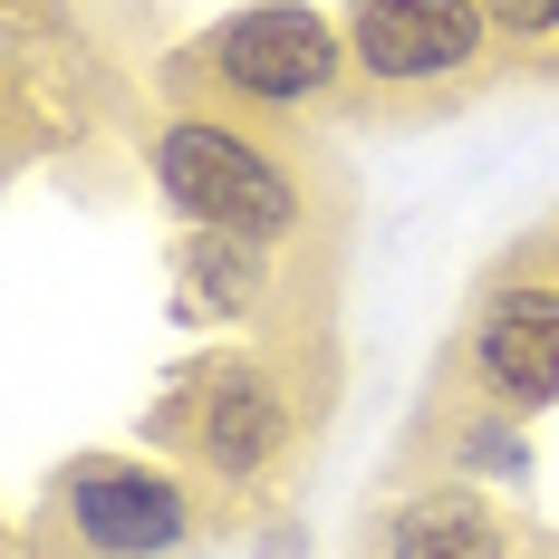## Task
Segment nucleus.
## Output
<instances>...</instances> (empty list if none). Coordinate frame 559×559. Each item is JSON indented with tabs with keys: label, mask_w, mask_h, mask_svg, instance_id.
<instances>
[{
	"label": "nucleus",
	"mask_w": 559,
	"mask_h": 559,
	"mask_svg": "<svg viewBox=\"0 0 559 559\" xmlns=\"http://www.w3.org/2000/svg\"><path fill=\"white\" fill-rule=\"evenodd\" d=\"M145 435L174 463H193L251 521V511H271L289 492V473H309L299 453L319 435V386H309L289 337H241V347H213L193 377H174V395L155 405Z\"/></svg>",
	"instance_id": "obj_1"
},
{
	"label": "nucleus",
	"mask_w": 559,
	"mask_h": 559,
	"mask_svg": "<svg viewBox=\"0 0 559 559\" xmlns=\"http://www.w3.org/2000/svg\"><path fill=\"white\" fill-rule=\"evenodd\" d=\"M241 531V502H223L193 463L155 453H68L39 502L20 511L10 559H203Z\"/></svg>",
	"instance_id": "obj_2"
},
{
	"label": "nucleus",
	"mask_w": 559,
	"mask_h": 559,
	"mask_svg": "<svg viewBox=\"0 0 559 559\" xmlns=\"http://www.w3.org/2000/svg\"><path fill=\"white\" fill-rule=\"evenodd\" d=\"M145 174L193 231H231V241H271L299 251L319 231V174L280 135L271 116L241 107H174L145 145Z\"/></svg>",
	"instance_id": "obj_3"
},
{
	"label": "nucleus",
	"mask_w": 559,
	"mask_h": 559,
	"mask_svg": "<svg viewBox=\"0 0 559 559\" xmlns=\"http://www.w3.org/2000/svg\"><path fill=\"white\" fill-rule=\"evenodd\" d=\"M347 78H357L347 20H319L309 0H251L174 58V107H241L289 126V116L337 107Z\"/></svg>",
	"instance_id": "obj_4"
},
{
	"label": "nucleus",
	"mask_w": 559,
	"mask_h": 559,
	"mask_svg": "<svg viewBox=\"0 0 559 559\" xmlns=\"http://www.w3.org/2000/svg\"><path fill=\"white\" fill-rule=\"evenodd\" d=\"M444 386L492 405V415H521V425L559 405V251L550 241L483 280L463 347L444 357Z\"/></svg>",
	"instance_id": "obj_5"
},
{
	"label": "nucleus",
	"mask_w": 559,
	"mask_h": 559,
	"mask_svg": "<svg viewBox=\"0 0 559 559\" xmlns=\"http://www.w3.org/2000/svg\"><path fill=\"white\" fill-rule=\"evenodd\" d=\"M347 58H357L367 97L444 107L502 58V29L483 0H347Z\"/></svg>",
	"instance_id": "obj_6"
},
{
	"label": "nucleus",
	"mask_w": 559,
	"mask_h": 559,
	"mask_svg": "<svg viewBox=\"0 0 559 559\" xmlns=\"http://www.w3.org/2000/svg\"><path fill=\"white\" fill-rule=\"evenodd\" d=\"M357 559H550V550L473 473H425V483H405L386 502H367Z\"/></svg>",
	"instance_id": "obj_7"
},
{
	"label": "nucleus",
	"mask_w": 559,
	"mask_h": 559,
	"mask_svg": "<svg viewBox=\"0 0 559 559\" xmlns=\"http://www.w3.org/2000/svg\"><path fill=\"white\" fill-rule=\"evenodd\" d=\"M271 241H231V231H183V299L203 319H271Z\"/></svg>",
	"instance_id": "obj_8"
},
{
	"label": "nucleus",
	"mask_w": 559,
	"mask_h": 559,
	"mask_svg": "<svg viewBox=\"0 0 559 559\" xmlns=\"http://www.w3.org/2000/svg\"><path fill=\"white\" fill-rule=\"evenodd\" d=\"M502 49H531V58H559V0H483Z\"/></svg>",
	"instance_id": "obj_9"
},
{
	"label": "nucleus",
	"mask_w": 559,
	"mask_h": 559,
	"mask_svg": "<svg viewBox=\"0 0 559 559\" xmlns=\"http://www.w3.org/2000/svg\"><path fill=\"white\" fill-rule=\"evenodd\" d=\"M550 251H559V231H550Z\"/></svg>",
	"instance_id": "obj_10"
}]
</instances>
